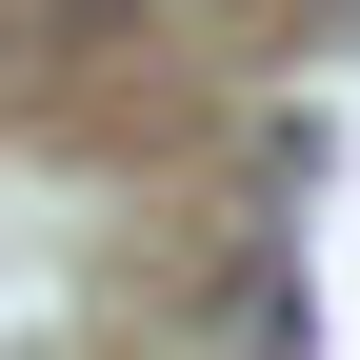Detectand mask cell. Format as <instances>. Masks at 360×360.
I'll return each instance as SVG.
<instances>
[{"mask_svg": "<svg viewBox=\"0 0 360 360\" xmlns=\"http://www.w3.org/2000/svg\"><path fill=\"white\" fill-rule=\"evenodd\" d=\"M200 340H220V360H300V340H321V300H300V260H240V281L200 300Z\"/></svg>", "mask_w": 360, "mask_h": 360, "instance_id": "obj_1", "label": "cell"}]
</instances>
